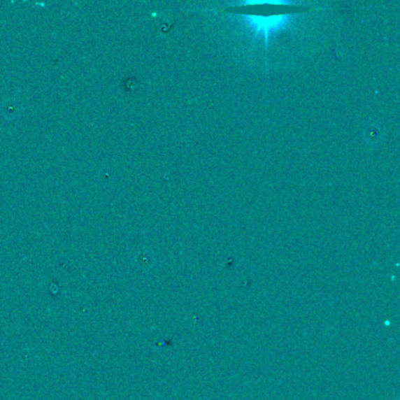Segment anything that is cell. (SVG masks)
Listing matches in <instances>:
<instances>
[{
    "instance_id": "6da1fadb",
    "label": "cell",
    "mask_w": 400,
    "mask_h": 400,
    "mask_svg": "<svg viewBox=\"0 0 400 400\" xmlns=\"http://www.w3.org/2000/svg\"><path fill=\"white\" fill-rule=\"evenodd\" d=\"M243 20L247 24L248 29H251L256 36H262L266 39V43L269 41V36L273 33L285 29L291 22L289 15H276V17H271V18L245 15Z\"/></svg>"
}]
</instances>
